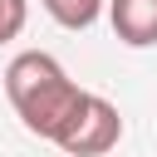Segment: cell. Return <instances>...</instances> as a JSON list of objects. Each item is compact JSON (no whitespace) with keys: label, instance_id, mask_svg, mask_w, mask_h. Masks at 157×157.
I'll return each mask as SVG.
<instances>
[{"label":"cell","instance_id":"1","mask_svg":"<svg viewBox=\"0 0 157 157\" xmlns=\"http://www.w3.org/2000/svg\"><path fill=\"white\" fill-rule=\"evenodd\" d=\"M83 93L88 88H78L64 74V64L54 54H44V49H25L5 69V98H10V108L20 113V123L34 137H49V142L59 137V128L69 123V113L78 108Z\"/></svg>","mask_w":157,"mask_h":157},{"label":"cell","instance_id":"2","mask_svg":"<svg viewBox=\"0 0 157 157\" xmlns=\"http://www.w3.org/2000/svg\"><path fill=\"white\" fill-rule=\"evenodd\" d=\"M118 137H123V113L103 93H83L78 108L69 113V123L59 128L54 147L64 157H103V152L118 147Z\"/></svg>","mask_w":157,"mask_h":157},{"label":"cell","instance_id":"3","mask_svg":"<svg viewBox=\"0 0 157 157\" xmlns=\"http://www.w3.org/2000/svg\"><path fill=\"white\" fill-rule=\"evenodd\" d=\"M108 20L128 49L157 44V0H108Z\"/></svg>","mask_w":157,"mask_h":157},{"label":"cell","instance_id":"4","mask_svg":"<svg viewBox=\"0 0 157 157\" xmlns=\"http://www.w3.org/2000/svg\"><path fill=\"white\" fill-rule=\"evenodd\" d=\"M103 5H108V0H44L49 20L64 25V29H88V25L103 15Z\"/></svg>","mask_w":157,"mask_h":157},{"label":"cell","instance_id":"5","mask_svg":"<svg viewBox=\"0 0 157 157\" xmlns=\"http://www.w3.org/2000/svg\"><path fill=\"white\" fill-rule=\"evenodd\" d=\"M29 20V0H0V44H10Z\"/></svg>","mask_w":157,"mask_h":157}]
</instances>
